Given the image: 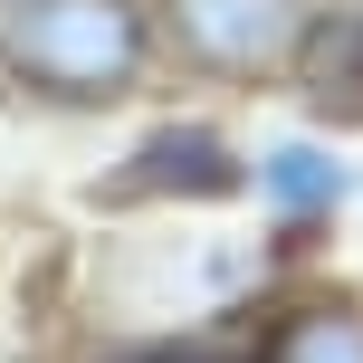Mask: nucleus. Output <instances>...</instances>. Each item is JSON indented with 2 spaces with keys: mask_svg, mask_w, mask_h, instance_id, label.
Returning a JSON list of instances; mask_svg holds the SVG:
<instances>
[{
  "mask_svg": "<svg viewBox=\"0 0 363 363\" xmlns=\"http://www.w3.org/2000/svg\"><path fill=\"white\" fill-rule=\"evenodd\" d=\"M0 67L29 77L38 96L96 106V96L134 86V67H144V10L134 0H10Z\"/></svg>",
  "mask_w": 363,
  "mask_h": 363,
  "instance_id": "obj_1",
  "label": "nucleus"
},
{
  "mask_svg": "<svg viewBox=\"0 0 363 363\" xmlns=\"http://www.w3.org/2000/svg\"><path fill=\"white\" fill-rule=\"evenodd\" d=\"M172 38L201 67L277 77L306 57V0H172Z\"/></svg>",
  "mask_w": 363,
  "mask_h": 363,
  "instance_id": "obj_2",
  "label": "nucleus"
},
{
  "mask_svg": "<svg viewBox=\"0 0 363 363\" xmlns=\"http://www.w3.org/2000/svg\"><path fill=\"white\" fill-rule=\"evenodd\" d=\"M125 182H144V191H230V153H220V134L201 125H172L153 153H134Z\"/></svg>",
  "mask_w": 363,
  "mask_h": 363,
  "instance_id": "obj_3",
  "label": "nucleus"
},
{
  "mask_svg": "<svg viewBox=\"0 0 363 363\" xmlns=\"http://www.w3.org/2000/svg\"><path fill=\"white\" fill-rule=\"evenodd\" d=\"M258 182H268V201H277V211H296V220H325L335 201H345V163H335L325 144H277Z\"/></svg>",
  "mask_w": 363,
  "mask_h": 363,
  "instance_id": "obj_4",
  "label": "nucleus"
},
{
  "mask_svg": "<svg viewBox=\"0 0 363 363\" xmlns=\"http://www.w3.org/2000/svg\"><path fill=\"white\" fill-rule=\"evenodd\" d=\"M268 363H363V315L354 306H306L268 345Z\"/></svg>",
  "mask_w": 363,
  "mask_h": 363,
  "instance_id": "obj_5",
  "label": "nucleus"
}]
</instances>
